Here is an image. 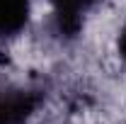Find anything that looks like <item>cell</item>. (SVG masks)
Segmentation results:
<instances>
[{
    "mask_svg": "<svg viewBox=\"0 0 126 124\" xmlns=\"http://www.w3.org/2000/svg\"><path fill=\"white\" fill-rule=\"evenodd\" d=\"M44 102V90L36 85H2L0 88V124H29Z\"/></svg>",
    "mask_w": 126,
    "mask_h": 124,
    "instance_id": "cell-1",
    "label": "cell"
},
{
    "mask_svg": "<svg viewBox=\"0 0 126 124\" xmlns=\"http://www.w3.org/2000/svg\"><path fill=\"white\" fill-rule=\"evenodd\" d=\"M32 15L29 0H0V39H12L27 27Z\"/></svg>",
    "mask_w": 126,
    "mask_h": 124,
    "instance_id": "cell-2",
    "label": "cell"
},
{
    "mask_svg": "<svg viewBox=\"0 0 126 124\" xmlns=\"http://www.w3.org/2000/svg\"><path fill=\"white\" fill-rule=\"evenodd\" d=\"M53 2V10H56V20H58V27L68 32H75L80 24L82 15L87 10H92L99 0H51Z\"/></svg>",
    "mask_w": 126,
    "mask_h": 124,
    "instance_id": "cell-3",
    "label": "cell"
},
{
    "mask_svg": "<svg viewBox=\"0 0 126 124\" xmlns=\"http://www.w3.org/2000/svg\"><path fill=\"white\" fill-rule=\"evenodd\" d=\"M119 56H121V61L126 63V24L121 27V32H119Z\"/></svg>",
    "mask_w": 126,
    "mask_h": 124,
    "instance_id": "cell-4",
    "label": "cell"
}]
</instances>
